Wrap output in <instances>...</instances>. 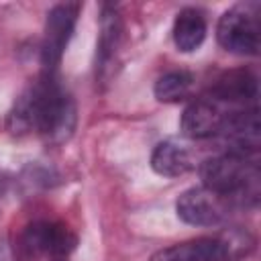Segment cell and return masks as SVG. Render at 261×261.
Instances as JSON below:
<instances>
[{
    "instance_id": "cell-2",
    "label": "cell",
    "mask_w": 261,
    "mask_h": 261,
    "mask_svg": "<svg viewBox=\"0 0 261 261\" xmlns=\"http://www.w3.org/2000/svg\"><path fill=\"white\" fill-rule=\"evenodd\" d=\"M202 186L230 204L239 202L253 206L259 200V165L251 157L237 153H222L202 161L200 165Z\"/></svg>"
},
{
    "instance_id": "cell-13",
    "label": "cell",
    "mask_w": 261,
    "mask_h": 261,
    "mask_svg": "<svg viewBox=\"0 0 261 261\" xmlns=\"http://www.w3.org/2000/svg\"><path fill=\"white\" fill-rule=\"evenodd\" d=\"M206 37V20L204 14L196 8H184L177 12L173 20V43L179 51L190 53L196 51Z\"/></svg>"
},
{
    "instance_id": "cell-1",
    "label": "cell",
    "mask_w": 261,
    "mask_h": 261,
    "mask_svg": "<svg viewBox=\"0 0 261 261\" xmlns=\"http://www.w3.org/2000/svg\"><path fill=\"white\" fill-rule=\"evenodd\" d=\"M8 126L12 133L35 130L49 143H63L75 128V104L55 73L35 82L14 104Z\"/></svg>"
},
{
    "instance_id": "cell-15",
    "label": "cell",
    "mask_w": 261,
    "mask_h": 261,
    "mask_svg": "<svg viewBox=\"0 0 261 261\" xmlns=\"http://www.w3.org/2000/svg\"><path fill=\"white\" fill-rule=\"evenodd\" d=\"M10 181H12V179H10V175H8L6 171H0V198H2V196L8 192Z\"/></svg>"
},
{
    "instance_id": "cell-9",
    "label": "cell",
    "mask_w": 261,
    "mask_h": 261,
    "mask_svg": "<svg viewBox=\"0 0 261 261\" xmlns=\"http://www.w3.org/2000/svg\"><path fill=\"white\" fill-rule=\"evenodd\" d=\"M226 112L210 98H200L188 104L181 112L179 128L188 139H210L220 133Z\"/></svg>"
},
{
    "instance_id": "cell-6",
    "label": "cell",
    "mask_w": 261,
    "mask_h": 261,
    "mask_svg": "<svg viewBox=\"0 0 261 261\" xmlns=\"http://www.w3.org/2000/svg\"><path fill=\"white\" fill-rule=\"evenodd\" d=\"M228 208V200L206 190L204 186L186 190L175 202L177 216L192 226H218L226 218Z\"/></svg>"
},
{
    "instance_id": "cell-14",
    "label": "cell",
    "mask_w": 261,
    "mask_h": 261,
    "mask_svg": "<svg viewBox=\"0 0 261 261\" xmlns=\"http://www.w3.org/2000/svg\"><path fill=\"white\" fill-rule=\"evenodd\" d=\"M192 82L194 77L188 71H167L155 82V98L159 102H179L190 94Z\"/></svg>"
},
{
    "instance_id": "cell-12",
    "label": "cell",
    "mask_w": 261,
    "mask_h": 261,
    "mask_svg": "<svg viewBox=\"0 0 261 261\" xmlns=\"http://www.w3.org/2000/svg\"><path fill=\"white\" fill-rule=\"evenodd\" d=\"M120 16L112 6H104L100 16V39H98V53H96V71L102 77L104 71L110 67L118 43H120Z\"/></svg>"
},
{
    "instance_id": "cell-5",
    "label": "cell",
    "mask_w": 261,
    "mask_h": 261,
    "mask_svg": "<svg viewBox=\"0 0 261 261\" xmlns=\"http://www.w3.org/2000/svg\"><path fill=\"white\" fill-rule=\"evenodd\" d=\"M80 8L82 6L77 2H61L49 10L47 20H45L43 45H41V57H43L45 71L55 73L65 53V47L71 39V33L75 29Z\"/></svg>"
},
{
    "instance_id": "cell-4",
    "label": "cell",
    "mask_w": 261,
    "mask_h": 261,
    "mask_svg": "<svg viewBox=\"0 0 261 261\" xmlns=\"http://www.w3.org/2000/svg\"><path fill=\"white\" fill-rule=\"evenodd\" d=\"M216 39L222 49L234 55H257L261 47L259 16L245 6L226 10L216 27Z\"/></svg>"
},
{
    "instance_id": "cell-16",
    "label": "cell",
    "mask_w": 261,
    "mask_h": 261,
    "mask_svg": "<svg viewBox=\"0 0 261 261\" xmlns=\"http://www.w3.org/2000/svg\"><path fill=\"white\" fill-rule=\"evenodd\" d=\"M2 245V243H0ZM0 261H6V255H4V247H0Z\"/></svg>"
},
{
    "instance_id": "cell-7",
    "label": "cell",
    "mask_w": 261,
    "mask_h": 261,
    "mask_svg": "<svg viewBox=\"0 0 261 261\" xmlns=\"http://www.w3.org/2000/svg\"><path fill=\"white\" fill-rule=\"evenodd\" d=\"M218 137L228 145V153L245 155L257 153L261 145V126H259V110L257 106L249 110H237L228 112L224 116V122L220 126Z\"/></svg>"
},
{
    "instance_id": "cell-8",
    "label": "cell",
    "mask_w": 261,
    "mask_h": 261,
    "mask_svg": "<svg viewBox=\"0 0 261 261\" xmlns=\"http://www.w3.org/2000/svg\"><path fill=\"white\" fill-rule=\"evenodd\" d=\"M232 245L218 237H200L165 247L149 261H230Z\"/></svg>"
},
{
    "instance_id": "cell-11",
    "label": "cell",
    "mask_w": 261,
    "mask_h": 261,
    "mask_svg": "<svg viewBox=\"0 0 261 261\" xmlns=\"http://www.w3.org/2000/svg\"><path fill=\"white\" fill-rule=\"evenodd\" d=\"M192 153L175 143V141H163L153 149L151 155V167L155 173L163 177H179L192 169Z\"/></svg>"
},
{
    "instance_id": "cell-3",
    "label": "cell",
    "mask_w": 261,
    "mask_h": 261,
    "mask_svg": "<svg viewBox=\"0 0 261 261\" xmlns=\"http://www.w3.org/2000/svg\"><path fill=\"white\" fill-rule=\"evenodd\" d=\"M77 239L71 228L57 220H35L24 226L16 241V255L24 261L45 257L49 261H67Z\"/></svg>"
},
{
    "instance_id": "cell-10",
    "label": "cell",
    "mask_w": 261,
    "mask_h": 261,
    "mask_svg": "<svg viewBox=\"0 0 261 261\" xmlns=\"http://www.w3.org/2000/svg\"><path fill=\"white\" fill-rule=\"evenodd\" d=\"M259 94L257 77L249 69H232L222 73L214 86L210 88V100L218 102H234V104H245L253 102Z\"/></svg>"
}]
</instances>
